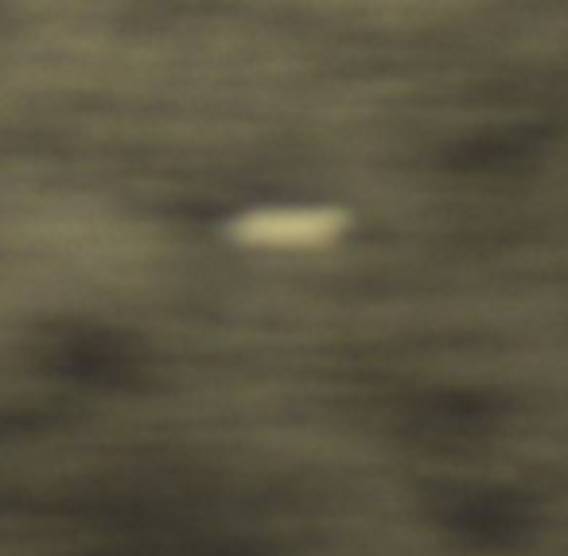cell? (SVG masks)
<instances>
[{"label":"cell","mask_w":568,"mask_h":556,"mask_svg":"<svg viewBox=\"0 0 568 556\" xmlns=\"http://www.w3.org/2000/svg\"><path fill=\"white\" fill-rule=\"evenodd\" d=\"M339 226H343L339 214H327V211H268V214H250L237 226V237L261 245H316L327 242Z\"/></svg>","instance_id":"6da1fadb"}]
</instances>
